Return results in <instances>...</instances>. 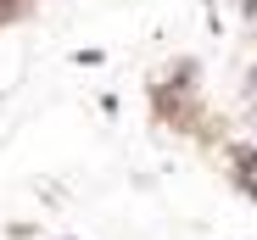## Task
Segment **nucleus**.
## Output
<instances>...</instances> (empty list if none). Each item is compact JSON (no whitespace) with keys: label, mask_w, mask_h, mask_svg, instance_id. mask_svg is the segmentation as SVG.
<instances>
[{"label":"nucleus","mask_w":257,"mask_h":240,"mask_svg":"<svg viewBox=\"0 0 257 240\" xmlns=\"http://www.w3.org/2000/svg\"><path fill=\"white\" fill-rule=\"evenodd\" d=\"M62 240H78V234H62Z\"/></svg>","instance_id":"obj_2"},{"label":"nucleus","mask_w":257,"mask_h":240,"mask_svg":"<svg viewBox=\"0 0 257 240\" xmlns=\"http://www.w3.org/2000/svg\"><path fill=\"white\" fill-rule=\"evenodd\" d=\"M235 184H240L246 201H257V145H240V156H235Z\"/></svg>","instance_id":"obj_1"}]
</instances>
